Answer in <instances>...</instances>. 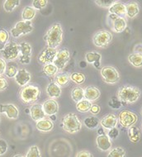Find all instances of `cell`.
Masks as SVG:
<instances>
[{
	"mask_svg": "<svg viewBox=\"0 0 142 157\" xmlns=\"http://www.w3.org/2000/svg\"><path fill=\"white\" fill-rule=\"evenodd\" d=\"M63 36L64 33L61 25L59 23H54L44 36V40L47 44V47L57 49L63 41Z\"/></svg>",
	"mask_w": 142,
	"mask_h": 157,
	"instance_id": "6da1fadb",
	"label": "cell"
},
{
	"mask_svg": "<svg viewBox=\"0 0 142 157\" xmlns=\"http://www.w3.org/2000/svg\"><path fill=\"white\" fill-rule=\"evenodd\" d=\"M140 90L139 88L130 85L121 87L117 91V98L124 103H134L139 99Z\"/></svg>",
	"mask_w": 142,
	"mask_h": 157,
	"instance_id": "7a4b0ae2",
	"label": "cell"
},
{
	"mask_svg": "<svg viewBox=\"0 0 142 157\" xmlns=\"http://www.w3.org/2000/svg\"><path fill=\"white\" fill-rule=\"evenodd\" d=\"M21 102L25 104L36 103L40 96V90L37 86L27 84L20 90L19 94Z\"/></svg>",
	"mask_w": 142,
	"mask_h": 157,
	"instance_id": "3957f363",
	"label": "cell"
},
{
	"mask_svg": "<svg viewBox=\"0 0 142 157\" xmlns=\"http://www.w3.org/2000/svg\"><path fill=\"white\" fill-rule=\"evenodd\" d=\"M63 128L65 132L74 134L79 132L82 128V122L75 113H70L64 115L61 119Z\"/></svg>",
	"mask_w": 142,
	"mask_h": 157,
	"instance_id": "277c9868",
	"label": "cell"
},
{
	"mask_svg": "<svg viewBox=\"0 0 142 157\" xmlns=\"http://www.w3.org/2000/svg\"><path fill=\"white\" fill-rule=\"evenodd\" d=\"M113 41V34L107 30H100L97 32L93 36L94 46L99 48H105Z\"/></svg>",
	"mask_w": 142,
	"mask_h": 157,
	"instance_id": "5b68a950",
	"label": "cell"
},
{
	"mask_svg": "<svg viewBox=\"0 0 142 157\" xmlns=\"http://www.w3.org/2000/svg\"><path fill=\"white\" fill-rule=\"evenodd\" d=\"M101 75L105 83L108 84H115L120 79V75L117 70L113 66H105L101 69Z\"/></svg>",
	"mask_w": 142,
	"mask_h": 157,
	"instance_id": "8992f818",
	"label": "cell"
},
{
	"mask_svg": "<svg viewBox=\"0 0 142 157\" xmlns=\"http://www.w3.org/2000/svg\"><path fill=\"white\" fill-rule=\"evenodd\" d=\"M34 29L32 22L30 21H20L11 29V35L14 38L19 37L20 36L27 35L32 33Z\"/></svg>",
	"mask_w": 142,
	"mask_h": 157,
	"instance_id": "52a82bcc",
	"label": "cell"
},
{
	"mask_svg": "<svg viewBox=\"0 0 142 157\" xmlns=\"http://www.w3.org/2000/svg\"><path fill=\"white\" fill-rule=\"evenodd\" d=\"M117 119L121 127L129 128L135 126V124L138 122V116L135 113L129 110H123L119 113Z\"/></svg>",
	"mask_w": 142,
	"mask_h": 157,
	"instance_id": "ba28073f",
	"label": "cell"
},
{
	"mask_svg": "<svg viewBox=\"0 0 142 157\" xmlns=\"http://www.w3.org/2000/svg\"><path fill=\"white\" fill-rule=\"evenodd\" d=\"M3 57L6 60H14L19 56L20 50H19V44L10 41L9 43L6 44L4 48L1 51Z\"/></svg>",
	"mask_w": 142,
	"mask_h": 157,
	"instance_id": "9c48e42d",
	"label": "cell"
},
{
	"mask_svg": "<svg viewBox=\"0 0 142 157\" xmlns=\"http://www.w3.org/2000/svg\"><path fill=\"white\" fill-rule=\"evenodd\" d=\"M70 60V52L68 49H61L57 51L56 56L52 64L56 65L58 70H63Z\"/></svg>",
	"mask_w": 142,
	"mask_h": 157,
	"instance_id": "30bf717a",
	"label": "cell"
},
{
	"mask_svg": "<svg viewBox=\"0 0 142 157\" xmlns=\"http://www.w3.org/2000/svg\"><path fill=\"white\" fill-rule=\"evenodd\" d=\"M57 50L56 49L51 48V47H46L43 50V52L40 54L38 60L41 64L47 65V64H52L54 59L56 56Z\"/></svg>",
	"mask_w": 142,
	"mask_h": 157,
	"instance_id": "8fae6325",
	"label": "cell"
},
{
	"mask_svg": "<svg viewBox=\"0 0 142 157\" xmlns=\"http://www.w3.org/2000/svg\"><path fill=\"white\" fill-rule=\"evenodd\" d=\"M0 113H5L9 119H17L19 116V110L13 103L0 104Z\"/></svg>",
	"mask_w": 142,
	"mask_h": 157,
	"instance_id": "7c38bea8",
	"label": "cell"
},
{
	"mask_svg": "<svg viewBox=\"0 0 142 157\" xmlns=\"http://www.w3.org/2000/svg\"><path fill=\"white\" fill-rule=\"evenodd\" d=\"M14 78H15V81L17 84L20 86L24 87L25 85L28 84L32 78V76L26 69H20V70H17V73Z\"/></svg>",
	"mask_w": 142,
	"mask_h": 157,
	"instance_id": "4fadbf2b",
	"label": "cell"
},
{
	"mask_svg": "<svg viewBox=\"0 0 142 157\" xmlns=\"http://www.w3.org/2000/svg\"><path fill=\"white\" fill-rule=\"evenodd\" d=\"M43 111L46 115L51 116L58 113L59 111V103H57L55 99H48L46 102H44L42 104Z\"/></svg>",
	"mask_w": 142,
	"mask_h": 157,
	"instance_id": "5bb4252c",
	"label": "cell"
},
{
	"mask_svg": "<svg viewBox=\"0 0 142 157\" xmlns=\"http://www.w3.org/2000/svg\"><path fill=\"white\" fill-rule=\"evenodd\" d=\"M96 144L98 148L102 151H109L112 147L111 139H109L106 133H102L101 135L98 136V137L96 138Z\"/></svg>",
	"mask_w": 142,
	"mask_h": 157,
	"instance_id": "9a60e30c",
	"label": "cell"
},
{
	"mask_svg": "<svg viewBox=\"0 0 142 157\" xmlns=\"http://www.w3.org/2000/svg\"><path fill=\"white\" fill-rule=\"evenodd\" d=\"M118 119L117 117L116 116L115 114L109 113L104 116L102 118V120L100 121V124L103 128L105 129H107L109 130L111 128H113V127H117V125Z\"/></svg>",
	"mask_w": 142,
	"mask_h": 157,
	"instance_id": "2e32d148",
	"label": "cell"
},
{
	"mask_svg": "<svg viewBox=\"0 0 142 157\" xmlns=\"http://www.w3.org/2000/svg\"><path fill=\"white\" fill-rule=\"evenodd\" d=\"M30 115L32 120H34L35 122H38L41 119L45 118L46 114L43 111L42 104H33L30 109Z\"/></svg>",
	"mask_w": 142,
	"mask_h": 157,
	"instance_id": "e0dca14e",
	"label": "cell"
},
{
	"mask_svg": "<svg viewBox=\"0 0 142 157\" xmlns=\"http://www.w3.org/2000/svg\"><path fill=\"white\" fill-rule=\"evenodd\" d=\"M100 95H101L100 90L95 86H89L84 90V98L91 103L98 99Z\"/></svg>",
	"mask_w": 142,
	"mask_h": 157,
	"instance_id": "ac0fdd59",
	"label": "cell"
},
{
	"mask_svg": "<svg viewBox=\"0 0 142 157\" xmlns=\"http://www.w3.org/2000/svg\"><path fill=\"white\" fill-rule=\"evenodd\" d=\"M108 12H109V13L115 14L119 17H124L125 18V17H126V7H125V4L119 2V1H117L112 7L108 8Z\"/></svg>",
	"mask_w": 142,
	"mask_h": 157,
	"instance_id": "d6986e66",
	"label": "cell"
},
{
	"mask_svg": "<svg viewBox=\"0 0 142 157\" xmlns=\"http://www.w3.org/2000/svg\"><path fill=\"white\" fill-rule=\"evenodd\" d=\"M101 58L102 56L98 52H89L85 56L87 62L89 64H94V66L97 69H99L101 67Z\"/></svg>",
	"mask_w": 142,
	"mask_h": 157,
	"instance_id": "ffe728a7",
	"label": "cell"
},
{
	"mask_svg": "<svg viewBox=\"0 0 142 157\" xmlns=\"http://www.w3.org/2000/svg\"><path fill=\"white\" fill-rule=\"evenodd\" d=\"M126 7V16L129 18H134L140 13V7L136 2H130L125 4Z\"/></svg>",
	"mask_w": 142,
	"mask_h": 157,
	"instance_id": "44dd1931",
	"label": "cell"
},
{
	"mask_svg": "<svg viewBox=\"0 0 142 157\" xmlns=\"http://www.w3.org/2000/svg\"><path fill=\"white\" fill-rule=\"evenodd\" d=\"M36 127L38 131L43 132H51L54 127L53 122L50 119H41L40 121L36 122Z\"/></svg>",
	"mask_w": 142,
	"mask_h": 157,
	"instance_id": "7402d4cb",
	"label": "cell"
},
{
	"mask_svg": "<svg viewBox=\"0 0 142 157\" xmlns=\"http://www.w3.org/2000/svg\"><path fill=\"white\" fill-rule=\"evenodd\" d=\"M46 93L52 99L58 98L61 95V88L56 83H51L46 88Z\"/></svg>",
	"mask_w": 142,
	"mask_h": 157,
	"instance_id": "603a6c76",
	"label": "cell"
},
{
	"mask_svg": "<svg viewBox=\"0 0 142 157\" xmlns=\"http://www.w3.org/2000/svg\"><path fill=\"white\" fill-rule=\"evenodd\" d=\"M112 26V29H113L115 33H122L126 27V21L124 17H117L115 21H113L111 23Z\"/></svg>",
	"mask_w": 142,
	"mask_h": 157,
	"instance_id": "cb8c5ba5",
	"label": "cell"
},
{
	"mask_svg": "<svg viewBox=\"0 0 142 157\" xmlns=\"http://www.w3.org/2000/svg\"><path fill=\"white\" fill-rule=\"evenodd\" d=\"M128 137L129 140L132 141V143L136 144L138 141H140V140L141 138V132H140V128H138L136 126L129 127Z\"/></svg>",
	"mask_w": 142,
	"mask_h": 157,
	"instance_id": "d4e9b609",
	"label": "cell"
},
{
	"mask_svg": "<svg viewBox=\"0 0 142 157\" xmlns=\"http://www.w3.org/2000/svg\"><path fill=\"white\" fill-rule=\"evenodd\" d=\"M129 63L134 67L140 68L142 66V55L141 53H133L128 56L127 58Z\"/></svg>",
	"mask_w": 142,
	"mask_h": 157,
	"instance_id": "484cf974",
	"label": "cell"
},
{
	"mask_svg": "<svg viewBox=\"0 0 142 157\" xmlns=\"http://www.w3.org/2000/svg\"><path fill=\"white\" fill-rule=\"evenodd\" d=\"M36 10L32 7L27 6L25 7L22 10V13H21V18L22 21H32V19L34 18L36 16Z\"/></svg>",
	"mask_w": 142,
	"mask_h": 157,
	"instance_id": "4316f807",
	"label": "cell"
},
{
	"mask_svg": "<svg viewBox=\"0 0 142 157\" xmlns=\"http://www.w3.org/2000/svg\"><path fill=\"white\" fill-rule=\"evenodd\" d=\"M71 98L75 103L81 101L84 98V90L81 87H75L71 92Z\"/></svg>",
	"mask_w": 142,
	"mask_h": 157,
	"instance_id": "83f0119b",
	"label": "cell"
},
{
	"mask_svg": "<svg viewBox=\"0 0 142 157\" xmlns=\"http://www.w3.org/2000/svg\"><path fill=\"white\" fill-rule=\"evenodd\" d=\"M92 104L93 103L83 98L78 103H76V109H77V111L80 112V113H88L91 108Z\"/></svg>",
	"mask_w": 142,
	"mask_h": 157,
	"instance_id": "f1b7e54d",
	"label": "cell"
},
{
	"mask_svg": "<svg viewBox=\"0 0 142 157\" xmlns=\"http://www.w3.org/2000/svg\"><path fill=\"white\" fill-rule=\"evenodd\" d=\"M99 119L96 117H86L84 121H83V124L86 127H88L89 129L94 130L99 125Z\"/></svg>",
	"mask_w": 142,
	"mask_h": 157,
	"instance_id": "f546056e",
	"label": "cell"
},
{
	"mask_svg": "<svg viewBox=\"0 0 142 157\" xmlns=\"http://www.w3.org/2000/svg\"><path fill=\"white\" fill-rule=\"evenodd\" d=\"M70 80V75H69L68 74H58V75H56V84H58L59 87L67 85V84H69Z\"/></svg>",
	"mask_w": 142,
	"mask_h": 157,
	"instance_id": "4dcf8cb0",
	"label": "cell"
},
{
	"mask_svg": "<svg viewBox=\"0 0 142 157\" xmlns=\"http://www.w3.org/2000/svg\"><path fill=\"white\" fill-rule=\"evenodd\" d=\"M20 54L22 56L31 57L32 56V46L28 42H21L19 44Z\"/></svg>",
	"mask_w": 142,
	"mask_h": 157,
	"instance_id": "1f68e13d",
	"label": "cell"
},
{
	"mask_svg": "<svg viewBox=\"0 0 142 157\" xmlns=\"http://www.w3.org/2000/svg\"><path fill=\"white\" fill-rule=\"evenodd\" d=\"M58 71H59L58 68L54 64H47V65H45L43 66V72L49 77L56 75Z\"/></svg>",
	"mask_w": 142,
	"mask_h": 157,
	"instance_id": "d6a6232c",
	"label": "cell"
},
{
	"mask_svg": "<svg viewBox=\"0 0 142 157\" xmlns=\"http://www.w3.org/2000/svg\"><path fill=\"white\" fill-rule=\"evenodd\" d=\"M20 0H6L3 3V8L6 12L11 13L14 10V8L20 4Z\"/></svg>",
	"mask_w": 142,
	"mask_h": 157,
	"instance_id": "836d02e7",
	"label": "cell"
},
{
	"mask_svg": "<svg viewBox=\"0 0 142 157\" xmlns=\"http://www.w3.org/2000/svg\"><path fill=\"white\" fill-rule=\"evenodd\" d=\"M70 79L77 84H82L85 82L86 77L81 72H74L70 75Z\"/></svg>",
	"mask_w": 142,
	"mask_h": 157,
	"instance_id": "e575fe53",
	"label": "cell"
},
{
	"mask_svg": "<svg viewBox=\"0 0 142 157\" xmlns=\"http://www.w3.org/2000/svg\"><path fill=\"white\" fill-rule=\"evenodd\" d=\"M9 39V34L5 29L0 28V51H2Z\"/></svg>",
	"mask_w": 142,
	"mask_h": 157,
	"instance_id": "d590c367",
	"label": "cell"
},
{
	"mask_svg": "<svg viewBox=\"0 0 142 157\" xmlns=\"http://www.w3.org/2000/svg\"><path fill=\"white\" fill-rule=\"evenodd\" d=\"M126 151L122 147H115L109 151L107 157H125Z\"/></svg>",
	"mask_w": 142,
	"mask_h": 157,
	"instance_id": "8d00e7d4",
	"label": "cell"
},
{
	"mask_svg": "<svg viewBox=\"0 0 142 157\" xmlns=\"http://www.w3.org/2000/svg\"><path fill=\"white\" fill-rule=\"evenodd\" d=\"M17 73V69L16 66H14L13 65H7L4 74L8 78H14Z\"/></svg>",
	"mask_w": 142,
	"mask_h": 157,
	"instance_id": "74e56055",
	"label": "cell"
},
{
	"mask_svg": "<svg viewBox=\"0 0 142 157\" xmlns=\"http://www.w3.org/2000/svg\"><path fill=\"white\" fill-rule=\"evenodd\" d=\"M26 157H41L39 147L37 146H31L26 155Z\"/></svg>",
	"mask_w": 142,
	"mask_h": 157,
	"instance_id": "f35d334b",
	"label": "cell"
},
{
	"mask_svg": "<svg viewBox=\"0 0 142 157\" xmlns=\"http://www.w3.org/2000/svg\"><path fill=\"white\" fill-rule=\"evenodd\" d=\"M48 3L47 0H34L32 1V8L34 9H42V8H46V5Z\"/></svg>",
	"mask_w": 142,
	"mask_h": 157,
	"instance_id": "ab89813d",
	"label": "cell"
},
{
	"mask_svg": "<svg viewBox=\"0 0 142 157\" xmlns=\"http://www.w3.org/2000/svg\"><path fill=\"white\" fill-rule=\"evenodd\" d=\"M108 105L113 109H119L122 106V103L117 98L112 97L108 101Z\"/></svg>",
	"mask_w": 142,
	"mask_h": 157,
	"instance_id": "60d3db41",
	"label": "cell"
},
{
	"mask_svg": "<svg viewBox=\"0 0 142 157\" xmlns=\"http://www.w3.org/2000/svg\"><path fill=\"white\" fill-rule=\"evenodd\" d=\"M117 1L115 0H110V1H102V0H98V1H94V3H96L97 5H98L99 7H102V8H109L110 7L116 3Z\"/></svg>",
	"mask_w": 142,
	"mask_h": 157,
	"instance_id": "b9f144b4",
	"label": "cell"
},
{
	"mask_svg": "<svg viewBox=\"0 0 142 157\" xmlns=\"http://www.w3.org/2000/svg\"><path fill=\"white\" fill-rule=\"evenodd\" d=\"M8 145L7 141L3 139H0V156L3 155L8 151Z\"/></svg>",
	"mask_w": 142,
	"mask_h": 157,
	"instance_id": "7bdbcfd3",
	"label": "cell"
},
{
	"mask_svg": "<svg viewBox=\"0 0 142 157\" xmlns=\"http://www.w3.org/2000/svg\"><path fill=\"white\" fill-rule=\"evenodd\" d=\"M107 136L109 137V139H115L119 136V130H118L117 127H113L111 128L107 132Z\"/></svg>",
	"mask_w": 142,
	"mask_h": 157,
	"instance_id": "ee69618b",
	"label": "cell"
},
{
	"mask_svg": "<svg viewBox=\"0 0 142 157\" xmlns=\"http://www.w3.org/2000/svg\"><path fill=\"white\" fill-rule=\"evenodd\" d=\"M89 112H90V113H92L93 115H98L101 112V108L98 104H92Z\"/></svg>",
	"mask_w": 142,
	"mask_h": 157,
	"instance_id": "f6af8a7d",
	"label": "cell"
},
{
	"mask_svg": "<svg viewBox=\"0 0 142 157\" xmlns=\"http://www.w3.org/2000/svg\"><path fill=\"white\" fill-rule=\"evenodd\" d=\"M8 87V83L5 78L0 76V91L5 90Z\"/></svg>",
	"mask_w": 142,
	"mask_h": 157,
	"instance_id": "bcb514c9",
	"label": "cell"
},
{
	"mask_svg": "<svg viewBox=\"0 0 142 157\" xmlns=\"http://www.w3.org/2000/svg\"><path fill=\"white\" fill-rule=\"evenodd\" d=\"M76 157H94V155H92L91 152L88 151H80L77 153Z\"/></svg>",
	"mask_w": 142,
	"mask_h": 157,
	"instance_id": "7dc6e473",
	"label": "cell"
},
{
	"mask_svg": "<svg viewBox=\"0 0 142 157\" xmlns=\"http://www.w3.org/2000/svg\"><path fill=\"white\" fill-rule=\"evenodd\" d=\"M6 66H7V63L3 59L0 58V76L4 74L6 70Z\"/></svg>",
	"mask_w": 142,
	"mask_h": 157,
	"instance_id": "c3c4849f",
	"label": "cell"
},
{
	"mask_svg": "<svg viewBox=\"0 0 142 157\" xmlns=\"http://www.w3.org/2000/svg\"><path fill=\"white\" fill-rule=\"evenodd\" d=\"M19 61L22 63V64H28L31 61V57L20 56V57H19Z\"/></svg>",
	"mask_w": 142,
	"mask_h": 157,
	"instance_id": "681fc988",
	"label": "cell"
},
{
	"mask_svg": "<svg viewBox=\"0 0 142 157\" xmlns=\"http://www.w3.org/2000/svg\"><path fill=\"white\" fill-rule=\"evenodd\" d=\"M117 17H119L117 16V15H115V14H113V13H109L108 14V16H107V18H108V20L110 21L111 23H112L113 21H115L116 19L117 18Z\"/></svg>",
	"mask_w": 142,
	"mask_h": 157,
	"instance_id": "f907efd6",
	"label": "cell"
},
{
	"mask_svg": "<svg viewBox=\"0 0 142 157\" xmlns=\"http://www.w3.org/2000/svg\"><path fill=\"white\" fill-rule=\"evenodd\" d=\"M13 157H24L23 155H14Z\"/></svg>",
	"mask_w": 142,
	"mask_h": 157,
	"instance_id": "816d5d0a",
	"label": "cell"
},
{
	"mask_svg": "<svg viewBox=\"0 0 142 157\" xmlns=\"http://www.w3.org/2000/svg\"><path fill=\"white\" fill-rule=\"evenodd\" d=\"M1 120L2 119H1V116H0V122H1Z\"/></svg>",
	"mask_w": 142,
	"mask_h": 157,
	"instance_id": "f5cc1de1",
	"label": "cell"
}]
</instances>
